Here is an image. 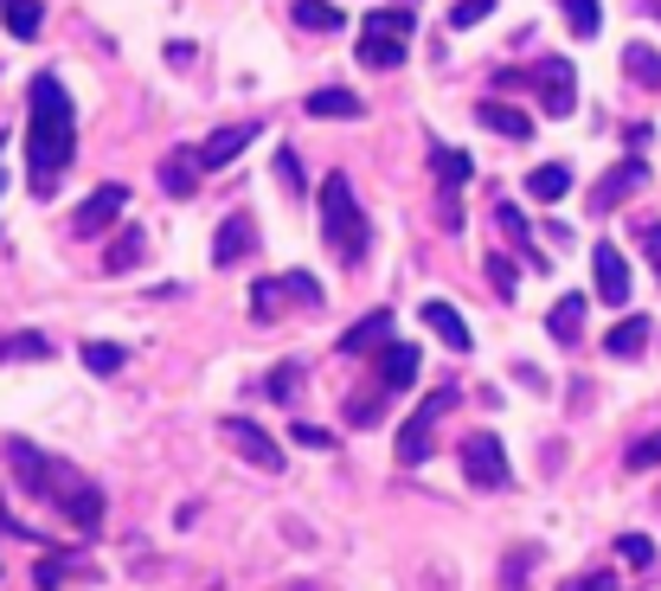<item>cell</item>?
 Masks as SVG:
<instances>
[{
    "mask_svg": "<svg viewBox=\"0 0 661 591\" xmlns=\"http://www.w3.org/2000/svg\"><path fill=\"white\" fill-rule=\"evenodd\" d=\"M526 84L539 90V110H546V116H572V110H579V65H572V59H559V52L539 59V65L526 72Z\"/></svg>",
    "mask_w": 661,
    "mask_h": 591,
    "instance_id": "5",
    "label": "cell"
},
{
    "mask_svg": "<svg viewBox=\"0 0 661 591\" xmlns=\"http://www.w3.org/2000/svg\"><path fill=\"white\" fill-rule=\"evenodd\" d=\"M559 13H565V26L579 39H597V26H603V7L597 0H559Z\"/></svg>",
    "mask_w": 661,
    "mask_h": 591,
    "instance_id": "30",
    "label": "cell"
},
{
    "mask_svg": "<svg viewBox=\"0 0 661 591\" xmlns=\"http://www.w3.org/2000/svg\"><path fill=\"white\" fill-rule=\"evenodd\" d=\"M283 296H290V284H283V277L251 284V315H277V309H283Z\"/></svg>",
    "mask_w": 661,
    "mask_h": 591,
    "instance_id": "32",
    "label": "cell"
},
{
    "mask_svg": "<svg viewBox=\"0 0 661 591\" xmlns=\"http://www.w3.org/2000/svg\"><path fill=\"white\" fill-rule=\"evenodd\" d=\"M495 225H501L508 244H526V251H533V231H526V219H520V206H495Z\"/></svg>",
    "mask_w": 661,
    "mask_h": 591,
    "instance_id": "37",
    "label": "cell"
},
{
    "mask_svg": "<svg viewBox=\"0 0 661 591\" xmlns=\"http://www.w3.org/2000/svg\"><path fill=\"white\" fill-rule=\"evenodd\" d=\"M290 13H295L302 33H341V26H347V13H341L334 0H295Z\"/></svg>",
    "mask_w": 661,
    "mask_h": 591,
    "instance_id": "26",
    "label": "cell"
},
{
    "mask_svg": "<svg viewBox=\"0 0 661 591\" xmlns=\"http://www.w3.org/2000/svg\"><path fill=\"white\" fill-rule=\"evenodd\" d=\"M431 167H437V187H443V200H456V187H462V180H469V174H475V161H469V154H462V148H431Z\"/></svg>",
    "mask_w": 661,
    "mask_h": 591,
    "instance_id": "24",
    "label": "cell"
},
{
    "mask_svg": "<svg viewBox=\"0 0 661 591\" xmlns=\"http://www.w3.org/2000/svg\"><path fill=\"white\" fill-rule=\"evenodd\" d=\"M585 296H559L552 302V315H546V335L559 341V348H579V335H585Z\"/></svg>",
    "mask_w": 661,
    "mask_h": 591,
    "instance_id": "20",
    "label": "cell"
},
{
    "mask_svg": "<svg viewBox=\"0 0 661 591\" xmlns=\"http://www.w3.org/2000/svg\"><path fill=\"white\" fill-rule=\"evenodd\" d=\"M385 418V386L379 392H360V399H347V425H379Z\"/></svg>",
    "mask_w": 661,
    "mask_h": 591,
    "instance_id": "33",
    "label": "cell"
},
{
    "mask_svg": "<svg viewBox=\"0 0 661 591\" xmlns=\"http://www.w3.org/2000/svg\"><path fill=\"white\" fill-rule=\"evenodd\" d=\"M277 180H283L290 200H302V161H295V148H277Z\"/></svg>",
    "mask_w": 661,
    "mask_h": 591,
    "instance_id": "38",
    "label": "cell"
},
{
    "mask_svg": "<svg viewBox=\"0 0 661 591\" xmlns=\"http://www.w3.org/2000/svg\"><path fill=\"white\" fill-rule=\"evenodd\" d=\"M65 520H72L77 533H97V520H103V489H97V482H77L72 495H65Z\"/></svg>",
    "mask_w": 661,
    "mask_h": 591,
    "instance_id": "23",
    "label": "cell"
},
{
    "mask_svg": "<svg viewBox=\"0 0 661 591\" xmlns=\"http://www.w3.org/2000/svg\"><path fill=\"white\" fill-rule=\"evenodd\" d=\"M488 284H495V296H514V257H501V251H495V257H488Z\"/></svg>",
    "mask_w": 661,
    "mask_h": 591,
    "instance_id": "40",
    "label": "cell"
},
{
    "mask_svg": "<svg viewBox=\"0 0 661 591\" xmlns=\"http://www.w3.org/2000/svg\"><path fill=\"white\" fill-rule=\"evenodd\" d=\"M636 244H643V257L656 264V277H661V219H649L643 231H636Z\"/></svg>",
    "mask_w": 661,
    "mask_h": 591,
    "instance_id": "44",
    "label": "cell"
},
{
    "mask_svg": "<svg viewBox=\"0 0 661 591\" xmlns=\"http://www.w3.org/2000/svg\"><path fill=\"white\" fill-rule=\"evenodd\" d=\"M385 341H392V309H372L341 335V354H367V348H385Z\"/></svg>",
    "mask_w": 661,
    "mask_h": 591,
    "instance_id": "21",
    "label": "cell"
},
{
    "mask_svg": "<svg viewBox=\"0 0 661 591\" xmlns=\"http://www.w3.org/2000/svg\"><path fill=\"white\" fill-rule=\"evenodd\" d=\"M590 271H597V296H603L610 309L630 302V257H623L616 244H597V251H590Z\"/></svg>",
    "mask_w": 661,
    "mask_h": 591,
    "instance_id": "11",
    "label": "cell"
},
{
    "mask_svg": "<svg viewBox=\"0 0 661 591\" xmlns=\"http://www.w3.org/2000/svg\"><path fill=\"white\" fill-rule=\"evenodd\" d=\"M72 154H77L72 97H65V84L52 72H39L33 90H26V180H33L39 200H52V187L72 167Z\"/></svg>",
    "mask_w": 661,
    "mask_h": 591,
    "instance_id": "1",
    "label": "cell"
},
{
    "mask_svg": "<svg viewBox=\"0 0 661 591\" xmlns=\"http://www.w3.org/2000/svg\"><path fill=\"white\" fill-rule=\"evenodd\" d=\"M283 284H290V296H295V302H308V309H321V284H315L308 271H290Z\"/></svg>",
    "mask_w": 661,
    "mask_h": 591,
    "instance_id": "41",
    "label": "cell"
},
{
    "mask_svg": "<svg viewBox=\"0 0 661 591\" xmlns=\"http://www.w3.org/2000/svg\"><path fill=\"white\" fill-rule=\"evenodd\" d=\"M251 251H257V219H251V213H231V219L213 231V264H219V271L225 264H244Z\"/></svg>",
    "mask_w": 661,
    "mask_h": 591,
    "instance_id": "12",
    "label": "cell"
},
{
    "mask_svg": "<svg viewBox=\"0 0 661 591\" xmlns=\"http://www.w3.org/2000/svg\"><path fill=\"white\" fill-rule=\"evenodd\" d=\"M623 72L636 77L643 90H661V52L643 46V39H630V46H623Z\"/></svg>",
    "mask_w": 661,
    "mask_h": 591,
    "instance_id": "27",
    "label": "cell"
},
{
    "mask_svg": "<svg viewBox=\"0 0 661 591\" xmlns=\"http://www.w3.org/2000/svg\"><path fill=\"white\" fill-rule=\"evenodd\" d=\"M424 328L437 335V341H443V348H449V354H469V348H475V335H469V322H462V315H456V309H449L443 296H431V302H424Z\"/></svg>",
    "mask_w": 661,
    "mask_h": 591,
    "instance_id": "14",
    "label": "cell"
},
{
    "mask_svg": "<svg viewBox=\"0 0 661 591\" xmlns=\"http://www.w3.org/2000/svg\"><path fill=\"white\" fill-rule=\"evenodd\" d=\"M295 443H302V450H334V431H321V425H295Z\"/></svg>",
    "mask_w": 661,
    "mask_h": 591,
    "instance_id": "45",
    "label": "cell"
},
{
    "mask_svg": "<svg viewBox=\"0 0 661 591\" xmlns=\"http://www.w3.org/2000/svg\"><path fill=\"white\" fill-rule=\"evenodd\" d=\"M123 206H129V187H123V180H103V187L72 213V238H97V231H110V225L123 219Z\"/></svg>",
    "mask_w": 661,
    "mask_h": 591,
    "instance_id": "9",
    "label": "cell"
},
{
    "mask_svg": "<svg viewBox=\"0 0 661 591\" xmlns=\"http://www.w3.org/2000/svg\"><path fill=\"white\" fill-rule=\"evenodd\" d=\"M643 348H649V315H623V322L603 335V354H610V361H636Z\"/></svg>",
    "mask_w": 661,
    "mask_h": 591,
    "instance_id": "22",
    "label": "cell"
},
{
    "mask_svg": "<svg viewBox=\"0 0 661 591\" xmlns=\"http://www.w3.org/2000/svg\"><path fill=\"white\" fill-rule=\"evenodd\" d=\"M643 7H649V13H656V20H661V0H643Z\"/></svg>",
    "mask_w": 661,
    "mask_h": 591,
    "instance_id": "48",
    "label": "cell"
},
{
    "mask_svg": "<svg viewBox=\"0 0 661 591\" xmlns=\"http://www.w3.org/2000/svg\"><path fill=\"white\" fill-rule=\"evenodd\" d=\"M308 116H341V123H360L367 116V103L354 97V90H341V84H321V90H308V103H302Z\"/></svg>",
    "mask_w": 661,
    "mask_h": 591,
    "instance_id": "18",
    "label": "cell"
},
{
    "mask_svg": "<svg viewBox=\"0 0 661 591\" xmlns=\"http://www.w3.org/2000/svg\"><path fill=\"white\" fill-rule=\"evenodd\" d=\"M161 187H167L174 200H193V187H200V148H167V161H161Z\"/></svg>",
    "mask_w": 661,
    "mask_h": 591,
    "instance_id": "16",
    "label": "cell"
},
{
    "mask_svg": "<svg viewBox=\"0 0 661 591\" xmlns=\"http://www.w3.org/2000/svg\"><path fill=\"white\" fill-rule=\"evenodd\" d=\"M418 33V7H372L360 26V65L367 72H398Z\"/></svg>",
    "mask_w": 661,
    "mask_h": 591,
    "instance_id": "3",
    "label": "cell"
},
{
    "mask_svg": "<svg viewBox=\"0 0 661 591\" xmlns=\"http://www.w3.org/2000/svg\"><path fill=\"white\" fill-rule=\"evenodd\" d=\"M630 469H661V431H649V438L630 443V456H623Z\"/></svg>",
    "mask_w": 661,
    "mask_h": 591,
    "instance_id": "36",
    "label": "cell"
},
{
    "mask_svg": "<svg viewBox=\"0 0 661 591\" xmlns=\"http://www.w3.org/2000/svg\"><path fill=\"white\" fill-rule=\"evenodd\" d=\"M0 26H7L13 39H39L46 13H39V0H0Z\"/></svg>",
    "mask_w": 661,
    "mask_h": 591,
    "instance_id": "28",
    "label": "cell"
},
{
    "mask_svg": "<svg viewBox=\"0 0 661 591\" xmlns=\"http://www.w3.org/2000/svg\"><path fill=\"white\" fill-rule=\"evenodd\" d=\"M449 405H456V386H437V392L405 418V431H398V463H405V469H418V463L431 456V431H437V418Z\"/></svg>",
    "mask_w": 661,
    "mask_h": 591,
    "instance_id": "6",
    "label": "cell"
},
{
    "mask_svg": "<svg viewBox=\"0 0 661 591\" xmlns=\"http://www.w3.org/2000/svg\"><path fill=\"white\" fill-rule=\"evenodd\" d=\"M0 361H52L46 335H0Z\"/></svg>",
    "mask_w": 661,
    "mask_h": 591,
    "instance_id": "29",
    "label": "cell"
},
{
    "mask_svg": "<svg viewBox=\"0 0 661 591\" xmlns=\"http://www.w3.org/2000/svg\"><path fill=\"white\" fill-rule=\"evenodd\" d=\"M290 591H321V586H290Z\"/></svg>",
    "mask_w": 661,
    "mask_h": 591,
    "instance_id": "49",
    "label": "cell"
},
{
    "mask_svg": "<svg viewBox=\"0 0 661 591\" xmlns=\"http://www.w3.org/2000/svg\"><path fill=\"white\" fill-rule=\"evenodd\" d=\"M219 438L231 443V450H238L251 469H270V476L283 469V443L270 438L264 425H251V418H219Z\"/></svg>",
    "mask_w": 661,
    "mask_h": 591,
    "instance_id": "8",
    "label": "cell"
},
{
    "mask_svg": "<svg viewBox=\"0 0 661 591\" xmlns=\"http://www.w3.org/2000/svg\"><path fill=\"white\" fill-rule=\"evenodd\" d=\"M514 379L526 386V392H546V373H539V367H514Z\"/></svg>",
    "mask_w": 661,
    "mask_h": 591,
    "instance_id": "47",
    "label": "cell"
},
{
    "mask_svg": "<svg viewBox=\"0 0 661 591\" xmlns=\"http://www.w3.org/2000/svg\"><path fill=\"white\" fill-rule=\"evenodd\" d=\"M251 142H257V123H225V129H213L200 142V167H231Z\"/></svg>",
    "mask_w": 661,
    "mask_h": 591,
    "instance_id": "13",
    "label": "cell"
},
{
    "mask_svg": "<svg viewBox=\"0 0 661 591\" xmlns=\"http://www.w3.org/2000/svg\"><path fill=\"white\" fill-rule=\"evenodd\" d=\"M77 559H59V553H52V559H39V573H33V586L39 591H59L65 586V573H72Z\"/></svg>",
    "mask_w": 661,
    "mask_h": 591,
    "instance_id": "39",
    "label": "cell"
},
{
    "mask_svg": "<svg viewBox=\"0 0 661 591\" xmlns=\"http://www.w3.org/2000/svg\"><path fill=\"white\" fill-rule=\"evenodd\" d=\"M643 180H649V167H643L636 154H630V161H616V167H610V174L590 187V213H597V219H603V213H616V206H623V200H630Z\"/></svg>",
    "mask_w": 661,
    "mask_h": 591,
    "instance_id": "10",
    "label": "cell"
},
{
    "mask_svg": "<svg viewBox=\"0 0 661 591\" xmlns=\"http://www.w3.org/2000/svg\"><path fill=\"white\" fill-rule=\"evenodd\" d=\"M321 238H328V251L341 257V264H360L372 244L367 231V213H360V200H354V180L347 174H328L321 180Z\"/></svg>",
    "mask_w": 661,
    "mask_h": 591,
    "instance_id": "2",
    "label": "cell"
},
{
    "mask_svg": "<svg viewBox=\"0 0 661 591\" xmlns=\"http://www.w3.org/2000/svg\"><path fill=\"white\" fill-rule=\"evenodd\" d=\"M526 566H533V553L514 546V553H508V566H501V591H520V573H526Z\"/></svg>",
    "mask_w": 661,
    "mask_h": 591,
    "instance_id": "43",
    "label": "cell"
},
{
    "mask_svg": "<svg viewBox=\"0 0 661 591\" xmlns=\"http://www.w3.org/2000/svg\"><path fill=\"white\" fill-rule=\"evenodd\" d=\"M295 386H302V367H277L270 379H264V392H270V399H295Z\"/></svg>",
    "mask_w": 661,
    "mask_h": 591,
    "instance_id": "42",
    "label": "cell"
},
{
    "mask_svg": "<svg viewBox=\"0 0 661 591\" xmlns=\"http://www.w3.org/2000/svg\"><path fill=\"white\" fill-rule=\"evenodd\" d=\"M475 123L495 129V136H508V142H526V136H533V116L514 110V103H501V97H482V103H475Z\"/></svg>",
    "mask_w": 661,
    "mask_h": 591,
    "instance_id": "15",
    "label": "cell"
},
{
    "mask_svg": "<svg viewBox=\"0 0 661 591\" xmlns=\"http://www.w3.org/2000/svg\"><path fill=\"white\" fill-rule=\"evenodd\" d=\"M398 7H418V0H398Z\"/></svg>",
    "mask_w": 661,
    "mask_h": 591,
    "instance_id": "50",
    "label": "cell"
},
{
    "mask_svg": "<svg viewBox=\"0 0 661 591\" xmlns=\"http://www.w3.org/2000/svg\"><path fill=\"white\" fill-rule=\"evenodd\" d=\"M559 591H616V579L610 573H585V579H565Z\"/></svg>",
    "mask_w": 661,
    "mask_h": 591,
    "instance_id": "46",
    "label": "cell"
},
{
    "mask_svg": "<svg viewBox=\"0 0 661 591\" xmlns=\"http://www.w3.org/2000/svg\"><path fill=\"white\" fill-rule=\"evenodd\" d=\"M616 559H623V566H656V540H649V533H623V540H616Z\"/></svg>",
    "mask_w": 661,
    "mask_h": 591,
    "instance_id": "34",
    "label": "cell"
},
{
    "mask_svg": "<svg viewBox=\"0 0 661 591\" xmlns=\"http://www.w3.org/2000/svg\"><path fill=\"white\" fill-rule=\"evenodd\" d=\"M7 463H13V482H20L26 495H39V502H59V508H65V495H72L77 482H84L72 463H52L39 443H26V438L7 443Z\"/></svg>",
    "mask_w": 661,
    "mask_h": 591,
    "instance_id": "4",
    "label": "cell"
},
{
    "mask_svg": "<svg viewBox=\"0 0 661 591\" xmlns=\"http://www.w3.org/2000/svg\"><path fill=\"white\" fill-rule=\"evenodd\" d=\"M488 13H495V0H456V7H449V26L469 33V26H482Z\"/></svg>",
    "mask_w": 661,
    "mask_h": 591,
    "instance_id": "35",
    "label": "cell"
},
{
    "mask_svg": "<svg viewBox=\"0 0 661 591\" xmlns=\"http://www.w3.org/2000/svg\"><path fill=\"white\" fill-rule=\"evenodd\" d=\"M462 476H469L475 489H508V482H514L508 450H501L495 431H469V443H462Z\"/></svg>",
    "mask_w": 661,
    "mask_h": 591,
    "instance_id": "7",
    "label": "cell"
},
{
    "mask_svg": "<svg viewBox=\"0 0 661 591\" xmlns=\"http://www.w3.org/2000/svg\"><path fill=\"white\" fill-rule=\"evenodd\" d=\"M411 379H418V348L385 341V348H379V386H385V392H405Z\"/></svg>",
    "mask_w": 661,
    "mask_h": 591,
    "instance_id": "19",
    "label": "cell"
},
{
    "mask_svg": "<svg viewBox=\"0 0 661 591\" xmlns=\"http://www.w3.org/2000/svg\"><path fill=\"white\" fill-rule=\"evenodd\" d=\"M142 257H148V231L142 225H123V231L110 238V251H103V271H110V277H129Z\"/></svg>",
    "mask_w": 661,
    "mask_h": 591,
    "instance_id": "17",
    "label": "cell"
},
{
    "mask_svg": "<svg viewBox=\"0 0 661 591\" xmlns=\"http://www.w3.org/2000/svg\"><path fill=\"white\" fill-rule=\"evenodd\" d=\"M123 361H129V354H123L116 341H90V348H84V367L103 373V379H110V373H123Z\"/></svg>",
    "mask_w": 661,
    "mask_h": 591,
    "instance_id": "31",
    "label": "cell"
},
{
    "mask_svg": "<svg viewBox=\"0 0 661 591\" xmlns=\"http://www.w3.org/2000/svg\"><path fill=\"white\" fill-rule=\"evenodd\" d=\"M526 193H533V200H565V193H572V167H565V161H539V167L526 174Z\"/></svg>",
    "mask_w": 661,
    "mask_h": 591,
    "instance_id": "25",
    "label": "cell"
}]
</instances>
